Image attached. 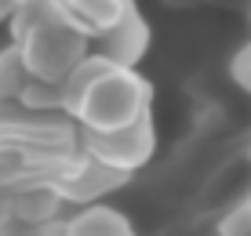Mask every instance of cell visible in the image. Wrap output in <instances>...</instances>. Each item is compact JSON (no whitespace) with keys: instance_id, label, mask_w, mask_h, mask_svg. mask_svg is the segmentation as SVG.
Masks as SVG:
<instances>
[{"instance_id":"cell-13","label":"cell","mask_w":251,"mask_h":236,"mask_svg":"<svg viewBox=\"0 0 251 236\" xmlns=\"http://www.w3.org/2000/svg\"><path fill=\"white\" fill-rule=\"evenodd\" d=\"M11 11H15V7H11V0H0V19H7Z\"/></svg>"},{"instance_id":"cell-4","label":"cell","mask_w":251,"mask_h":236,"mask_svg":"<svg viewBox=\"0 0 251 236\" xmlns=\"http://www.w3.org/2000/svg\"><path fill=\"white\" fill-rule=\"evenodd\" d=\"M95 40H99V55H106L109 62H117V66H135L138 58L146 55L150 29H146V22L131 11L120 25L106 29L102 37H95Z\"/></svg>"},{"instance_id":"cell-7","label":"cell","mask_w":251,"mask_h":236,"mask_svg":"<svg viewBox=\"0 0 251 236\" xmlns=\"http://www.w3.org/2000/svg\"><path fill=\"white\" fill-rule=\"evenodd\" d=\"M58 193H51V189H29V193H19L11 196V218H19L25 225H40L48 222V218H55L58 211Z\"/></svg>"},{"instance_id":"cell-8","label":"cell","mask_w":251,"mask_h":236,"mask_svg":"<svg viewBox=\"0 0 251 236\" xmlns=\"http://www.w3.org/2000/svg\"><path fill=\"white\" fill-rule=\"evenodd\" d=\"M25 80H29V73H25V66H22L19 47L11 44V47L0 51V102L19 98V91L25 87Z\"/></svg>"},{"instance_id":"cell-14","label":"cell","mask_w":251,"mask_h":236,"mask_svg":"<svg viewBox=\"0 0 251 236\" xmlns=\"http://www.w3.org/2000/svg\"><path fill=\"white\" fill-rule=\"evenodd\" d=\"M248 229H251V200H248Z\"/></svg>"},{"instance_id":"cell-6","label":"cell","mask_w":251,"mask_h":236,"mask_svg":"<svg viewBox=\"0 0 251 236\" xmlns=\"http://www.w3.org/2000/svg\"><path fill=\"white\" fill-rule=\"evenodd\" d=\"M62 236H135V229L127 222V214H120L117 207L91 204L76 218H69Z\"/></svg>"},{"instance_id":"cell-11","label":"cell","mask_w":251,"mask_h":236,"mask_svg":"<svg viewBox=\"0 0 251 236\" xmlns=\"http://www.w3.org/2000/svg\"><path fill=\"white\" fill-rule=\"evenodd\" d=\"M7 218H11V196L0 193V229L7 225Z\"/></svg>"},{"instance_id":"cell-10","label":"cell","mask_w":251,"mask_h":236,"mask_svg":"<svg viewBox=\"0 0 251 236\" xmlns=\"http://www.w3.org/2000/svg\"><path fill=\"white\" fill-rule=\"evenodd\" d=\"M229 76L237 80V87H244V91L251 94V44H244V47L233 55V62H229Z\"/></svg>"},{"instance_id":"cell-1","label":"cell","mask_w":251,"mask_h":236,"mask_svg":"<svg viewBox=\"0 0 251 236\" xmlns=\"http://www.w3.org/2000/svg\"><path fill=\"white\" fill-rule=\"evenodd\" d=\"M62 109L73 113L84 131H117L150 113L153 87L131 66H117L99 51H88L73 73L58 84Z\"/></svg>"},{"instance_id":"cell-9","label":"cell","mask_w":251,"mask_h":236,"mask_svg":"<svg viewBox=\"0 0 251 236\" xmlns=\"http://www.w3.org/2000/svg\"><path fill=\"white\" fill-rule=\"evenodd\" d=\"M19 102L25 109H62V91L58 84H48V80H25V87L19 91Z\"/></svg>"},{"instance_id":"cell-5","label":"cell","mask_w":251,"mask_h":236,"mask_svg":"<svg viewBox=\"0 0 251 236\" xmlns=\"http://www.w3.org/2000/svg\"><path fill=\"white\" fill-rule=\"evenodd\" d=\"M58 4L88 37H102L106 29L120 25L135 11L131 0H58Z\"/></svg>"},{"instance_id":"cell-2","label":"cell","mask_w":251,"mask_h":236,"mask_svg":"<svg viewBox=\"0 0 251 236\" xmlns=\"http://www.w3.org/2000/svg\"><path fill=\"white\" fill-rule=\"evenodd\" d=\"M15 47L33 80L62 84L91 51V37L62 11V4H37L15 7Z\"/></svg>"},{"instance_id":"cell-3","label":"cell","mask_w":251,"mask_h":236,"mask_svg":"<svg viewBox=\"0 0 251 236\" xmlns=\"http://www.w3.org/2000/svg\"><path fill=\"white\" fill-rule=\"evenodd\" d=\"M88 149L91 156L109 171H135L157 149V131L153 117H138L135 124L117 127V131H88Z\"/></svg>"},{"instance_id":"cell-12","label":"cell","mask_w":251,"mask_h":236,"mask_svg":"<svg viewBox=\"0 0 251 236\" xmlns=\"http://www.w3.org/2000/svg\"><path fill=\"white\" fill-rule=\"evenodd\" d=\"M37 4H58V0H11V7H37Z\"/></svg>"}]
</instances>
